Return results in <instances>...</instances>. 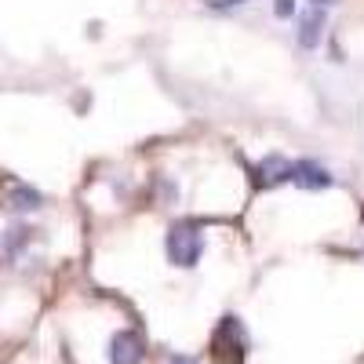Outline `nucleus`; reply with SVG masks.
<instances>
[{
    "label": "nucleus",
    "instance_id": "9d476101",
    "mask_svg": "<svg viewBox=\"0 0 364 364\" xmlns=\"http://www.w3.org/2000/svg\"><path fill=\"white\" fill-rule=\"evenodd\" d=\"M314 4H317V8H321V4H331V0H314Z\"/></svg>",
    "mask_w": 364,
    "mask_h": 364
},
{
    "label": "nucleus",
    "instance_id": "f03ea898",
    "mask_svg": "<svg viewBox=\"0 0 364 364\" xmlns=\"http://www.w3.org/2000/svg\"><path fill=\"white\" fill-rule=\"evenodd\" d=\"M245 324H240L237 317H223L219 328L211 331V353H215L219 360L226 364H245Z\"/></svg>",
    "mask_w": 364,
    "mask_h": 364
},
{
    "label": "nucleus",
    "instance_id": "0eeeda50",
    "mask_svg": "<svg viewBox=\"0 0 364 364\" xmlns=\"http://www.w3.org/2000/svg\"><path fill=\"white\" fill-rule=\"evenodd\" d=\"M8 204L18 208V211H29V208H41V193L37 190H26V186H15L8 193Z\"/></svg>",
    "mask_w": 364,
    "mask_h": 364
},
{
    "label": "nucleus",
    "instance_id": "423d86ee",
    "mask_svg": "<svg viewBox=\"0 0 364 364\" xmlns=\"http://www.w3.org/2000/svg\"><path fill=\"white\" fill-rule=\"evenodd\" d=\"M321 29H324V11L321 8H310L306 15L299 18V44L302 48H314L321 41Z\"/></svg>",
    "mask_w": 364,
    "mask_h": 364
},
{
    "label": "nucleus",
    "instance_id": "20e7f679",
    "mask_svg": "<svg viewBox=\"0 0 364 364\" xmlns=\"http://www.w3.org/2000/svg\"><path fill=\"white\" fill-rule=\"evenodd\" d=\"M291 182H295V186H302V190H328L331 186V175L321 164H314V161H299L291 168Z\"/></svg>",
    "mask_w": 364,
    "mask_h": 364
},
{
    "label": "nucleus",
    "instance_id": "f257e3e1",
    "mask_svg": "<svg viewBox=\"0 0 364 364\" xmlns=\"http://www.w3.org/2000/svg\"><path fill=\"white\" fill-rule=\"evenodd\" d=\"M204 255V237L193 223H175L168 230V259L171 266H182V269H190L197 266Z\"/></svg>",
    "mask_w": 364,
    "mask_h": 364
},
{
    "label": "nucleus",
    "instance_id": "6e6552de",
    "mask_svg": "<svg viewBox=\"0 0 364 364\" xmlns=\"http://www.w3.org/2000/svg\"><path fill=\"white\" fill-rule=\"evenodd\" d=\"M291 11H295V4H291V0H277V15H284V18H288Z\"/></svg>",
    "mask_w": 364,
    "mask_h": 364
},
{
    "label": "nucleus",
    "instance_id": "1a4fd4ad",
    "mask_svg": "<svg viewBox=\"0 0 364 364\" xmlns=\"http://www.w3.org/2000/svg\"><path fill=\"white\" fill-rule=\"evenodd\" d=\"M168 364H197V360H193V357H171Z\"/></svg>",
    "mask_w": 364,
    "mask_h": 364
},
{
    "label": "nucleus",
    "instance_id": "39448f33",
    "mask_svg": "<svg viewBox=\"0 0 364 364\" xmlns=\"http://www.w3.org/2000/svg\"><path fill=\"white\" fill-rule=\"evenodd\" d=\"M291 168L295 164H288L281 154H269L259 168H255V175H259V186H277V182H284V178H291Z\"/></svg>",
    "mask_w": 364,
    "mask_h": 364
},
{
    "label": "nucleus",
    "instance_id": "7ed1b4c3",
    "mask_svg": "<svg viewBox=\"0 0 364 364\" xmlns=\"http://www.w3.org/2000/svg\"><path fill=\"white\" fill-rule=\"evenodd\" d=\"M142 357H146V343L139 331L124 328L109 339V364H142Z\"/></svg>",
    "mask_w": 364,
    "mask_h": 364
}]
</instances>
